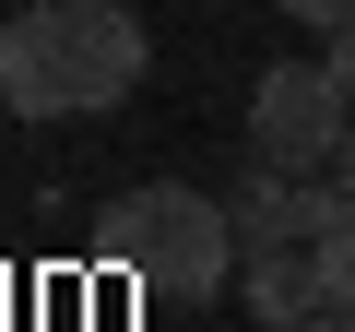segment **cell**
Segmentation results:
<instances>
[{"mask_svg": "<svg viewBox=\"0 0 355 332\" xmlns=\"http://www.w3.org/2000/svg\"><path fill=\"white\" fill-rule=\"evenodd\" d=\"M142 83V13L119 0H36L0 24V107L12 119H95Z\"/></svg>", "mask_w": 355, "mask_h": 332, "instance_id": "cell-1", "label": "cell"}, {"mask_svg": "<svg viewBox=\"0 0 355 332\" xmlns=\"http://www.w3.org/2000/svg\"><path fill=\"white\" fill-rule=\"evenodd\" d=\"M95 261H107L130 297H154V308H202V297L237 273V214H225V202H202L190 179H154V190L107 202Z\"/></svg>", "mask_w": 355, "mask_h": 332, "instance_id": "cell-2", "label": "cell"}, {"mask_svg": "<svg viewBox=\"0 0 355 332\" xmlns=\"http://www.w3.org/2000/svg\"><path fill=\"white\" fill-rule=\"evenodd\" d=\"M355 131V95L331 83V60H272L249 83V154L261 166H331Z\"/></svg>", "mask_w": 355, "mask_h": 332, "instance_id": "cell-3", "label": "cell"}, {"mask_svg": "<svg viewBox=\"0 0 355 332\" xmlns=\"http://www.w3.org/2000/svg\"><path fill=\"white\" fill-rule=\"evenodd\" d=\"M225 214H237V261L249 249H320L343 226V190H308V166H249L225 190Z\"/></svg>", "mask_w": 355, "mask_h": 332, "instance_id": "cell-4", "label": "cell"}, {"mask_svg": "<svg viewBox=\"0 0 355 332\" xmlns=\"http://www.w3.org/2000/svg\"><path fill=\"white\" fill-rule=\"evenodd\" d=\"M237 297H249L272 332H296V320L320 308V261H308V249H249V261H237Z\"/></svg>", "mask_w": 355, "mask_h": 332, "instance_id": "cell-5", "label": "cell"}, {"mask_svg": "<svg viewBox=\"0 0 355 332\" xmlns=\"http://www.w3.org/2000/svg\"><path fill=\"white\" fill-rule=\"evenodd\" d=\"M308 261H320V297H331V308H355V214H343V226H331Z\"/></svg>", "mask_w": 355, "mask_h": 332, "instance_id": "cell-6", "label": "cell"}, {"mask_svg": "<svg viewBox=\"0 0 355 332\" xmlns=\"http://www.w3.org/2000/svg\"><path fill=\"white\" fill-rule=\"evenodd\" d=\"M284 13H296V24H320V36H331V24H355V0H284Z\"/></svg>", "mask_w": 355, "mask_h": 332, "instance_id": "cell-7", "label": "cell"}, {"mask_svg": "<svg viewBox=\"0 0 355 332\" xmlns=\"http://www.w3.org/2000/svg\"><path fill=\"white\" fill-rule=\"evenodd\" d=\"M320 60H331V83L355 95V24H331V48H320Z\"/></svg>", "mask_w": 355, "mask_h": 332, "instance_id": "cell-8", "label": "cell"}, {"mask_svg": "<svg viewBox=\"0 0 355 332\" xmlns=\"http://www.w3.org/2000/svg\"><path fill=\"white\" fill-rule=\"evenodd\" d=\"M331 190H343V214H355V131H343V154H331Z\"/></svg>", "mask_w": 355, "mask_h": 332, "instance_id": "cell-9", "label": "cell"}, {"mask_svg": "<svg viewBox=\"0 0 355 332\" xmlns=\"http://www.w3.org/2000/svg\"><path fill=\"white\" fill-rule=\"evenodd\" d=\"M296 332H355V308H331V297H320V308H308Z\"/></svg>", "mask_w": 355, "mask_h": 332, "instance_id": "cell-10", "label": "cell"}]
</instances>
